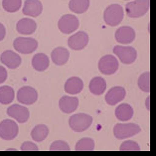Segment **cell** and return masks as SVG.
I'll return each instance as SVG.
<instances>
[{"instance_id":"28","label":"cell","mask_w":156,"mask_h":156,"mask_svg":"<svg viewBox=\"0 0 156 156\" xmlns=\"http://www.w3.org/2000/svg\"><path fill=\"white\" fill-rule=\"evenodd\" d=\"M22 0H2V7L6 12L14 13L21 8Z\"/></svg>"},{"instance_id":"4","label":"cell","mask_w":156,"mask_h":156,"mask_svg":"<svg viewBox=\"0 0 156 156\" xmlns=\"http://www.w3.org/2000/svg\"><path fill=\"white\" fill-rule=\"evenodd\" d=\"M141 128L136 123H116L113 127V135L116 139H125L136 135Z\"/></svg>"},{"instance_id":"13","label":"cell","mask_w":156,"mask_h":156,"mask_svg":"<svg viewBox=\"0 0 156 156\" xmlns=\"http://www.w3.org/2000/svg\"><path fill=\"white\" fill-rule=\"evenodd\" d=\"M0 61L3 65H5L9 69H17V68L21 65V57L19 56L16 52L11 51V50H6L4 51L0 56Z\"/></svg>"},{"instance_id":"37","label":"cell","mask_w":156,"mask_h":156,"mask_svg":"<svg viewBox=\"0 0 156 156\" xmlns=\"http://www.w3.org/2000/svg\"><path fill=\"white\" fill-rule=\"evenodd\" d=\"M125 1H128V0H125Z\"/></svg>"},{"instance_id":"36","label":"cell","mask_w":156,"mask_h":156,"mask_svg":"<svg viewBox=\"0 0 156 156\" xmlns=\"http://www.w3.org/2000/svg\"><path fill=\"white\" fill-rule=\"evenodd\" d=\"M7 150H16V149H15V148H8Z\"/></svg>"},{"instance_id":"35","label":"cell","mask_w":156,"mask_h":156,"mask_svg":"<svg viewBox=\"0 0 156 156\" xmlns=\"http://www.w3.org/2000/svg\"><path fill=\"white\" fill-rule=\"evenodd\" d=\"M149 100H150V98H149V97H148L147 98H146V108H147V110H149L150 108H149Z\"/></svg>"},{"instance_id":"32","label":"cell","mask_w":156,"mask_h":156,"mask_svg":"<svg viewBox=\"0 0 156 156\" xmlns=\"http://www.w3.org/2000/svg\"><path fill=\"white\" fill-rule=\"evenodd\" d=\"M21 150L23 151H29V150H39V147H38L35 143H33L31 141H26L22 144V146L20 148Z\"/></svg>"},{"instance_id":"19","label":"cell","mask_w":156,"mask_h":156,"mask_svg":"<svg viewBox=\"0 0 156 156\" xmlns=\"http://www.w3.org/2000/svg\"><path fill=\"white\" fill-rule=\"evenodd\" d=\"M83 89V82L79 77H71L65 83V92L69 94H78Z\"/></svg>"},{"instance_id":"31","label":"cell","mask_w":156,"mask_h":156,"mask_svg":"<svg viewBox=\"0 0 156 156\" xmlns=\"http://www.w3.org/2000/svg\"><path fill=\"white\" fill-rule=\"evenodd\" d=\"M119 149L121 151H139L140 146L138 145V143H136L133 140H127L121 144Z\"/></svg>"},{"instance_id":"15","label":"cell","mask_w":156,"mask_h":156,"mask_svg":"<svg viewBox=\"0 0 156 156\" xmlns=\"http://www.w3.org/2000/svg\"><path fill=\"white\" fill-rule=\"evenodd\" d=\"M115 40L119 44H130L135 40L134 29L129 26H122L116 30Z\"/></svg>"},{"instance_id":"23","label":"cell","mask_w":156,"mask_h":156,"mask_svg":"<svg viewBox=\"0 0 156 156\" xmlns=\"http://www.w3.org/2000/svg\"><path fill=\"white\" fill-rule=\"evenodd\" d=\"M115 116L120 121H128L133 116V108L128 104H121L115 108Z\"/></svg>"},{"instance_id":"2","label":"cell","mask_w":156,"mask_h":156,"mask_svg":"<svg viewBox=\"0 0 156 156\" xmlns=\"http://www.w3.org/2000/svg\"><path fill=\"white\" fill-rule=\"evenodd\" d=\"M123 8L119 4H110L104 12V20L108 26H117L123 20Z\"/></svg>"},{"instance_id":"9","label":"cell","mask_w":156,"mask_h":156,"mask_svg":"<svg viewBox=\"0 0 156 156\" xmlns=\"http://www.w3.org/2000/svg\"><path fill=\"white\" fill-rule=\"evenodd\" d=\"M79 19L72 14L63 15L58 21V28L64 34H71L79 28Z\"/></svg>"},{"instance_id":"29","label":"cell","mask_w":156,"mask_h":156,"mask_svg":"<svg viewBox=\"0 0 156 156\" xmlns=\"http://www.w3.org/2000/svg\"><path fill=\"white\" fill-rule=\"evenodd\" d=\"M137 85L139 89L144 93H149L150 92V73L149 72H145L142 75H140L138 78Z\"/></svg>"},{"instance_id":"18","label":"cell","mask_w":156,"mask_h":156,"mask_svg":"<svg viewBox=\"0 0 156 156\" xmlns=\"http://www.w3.org/2000/svg\"><path fill=\"white\" fill-rule=\"evenodd\" d=\"M79 106V98L77 97H62L59 101V108L65 113L74 112Z\"/></svg>"},{"instance_id":"10","label":"cell","mask_w":156,"mask_h":156,"mask_svg":"<svg viewBox=\"0 0 156 156\" xmlns=\"http://www.w3.org/2000/svg\"><path fill=\"white\" fill-rule=\"evenodd\" d=\"M17 101L19 104L24 105H31L38 100L37 90L32 87H22L17 92Z\"/></svg>"},{"instance_id":"22","label":"cell","mask_w":156,"mask_h":156,"mask_svg":"<svg viewBox=\"0 0 156 156\" xmlns=\"http://www.w3.org/2000/svg\"><path fill=\"white\" fill-rule=\"evenodd\" d=\"M106 89V83L105 80L101 77H94L93 80H90L89 90L94 96H101L105 92Z\"/></svg>"},{"instance_id":"20","label":"cell","mask_w":156,"mask_h":156,"mask_svg":"<svg viewBox=\"0 0 156 156\" xmlns=\"http://www.w3.org/2000/svg\"><path fill=\"white\" fill-rule=\"evenodd\" d=\"M69 57H70L69 51L64 47L55 48L52 51L51 54L53 63L57 65V66H63V65H65L68 62V60H69Z\"/></svg>"},{"instance_id":"25","label":"cell","mask_w":156,"mask_h":156,"mask_svg":"<svg viewBox=\"0 0 156 156\" xmlns=\"http://www.w3.org/2000/svg\"><path fill=\"white\" fill-rule=\"evenodd\" d=\"M69 8L76 14L85 13L90 8V0H70Z\"/></svg>"},{"instance_id":"30","label":"cell","mask_w":156,"mask_h":156,"mask_svg":"<svg viewBox=\"0 0 156 156\" xmlns=\"http://www.w3.org/2000/svg\"><path fill=\"white\" fill-rule=\"evenodd\" d=\"M70 149H71V147L69 146V144L66 141H64V140H56V141H54L50 145V150L52 151H59V150L68 151Z\"/></svg>"},{"instance_id":"11","label":"cell","mask_w":156,"mask_h":156,"mask_svg":"<svg viewBox=\"0 0 156 156\" xmlns=\"http://www.w3.org/2000/svg\"><path fill=\"white\" fill-rule=\"evenodd\" d=\"M7 115L17 120L19 123H25L29 119V109L21 105H12L7 108Z\"/></svg>"},{"instance_id":"3","label":"cell","mask_w":156,"mask_h":156,"mask_svg":"<svg viewBox=\"0 0 156 156\" xmlns=\"http://www.w3.org/2000/svg\"><path fill=\"white\" fill-rule=\"evenodd\" d=\"M93 123V117L87 113H76L69 119V125L75 132H83L89 129Z\"/></svg>"},{"instance_id":"17","label":"cell","mask_w":156,"mask_h":156,"mask_svg":"<svg viewBox=\"0 0 156 156\" xmlns=\"http://www.w3.org/2000/svg\"><path fill=\"white\" fill-rule=\"evenodd\" d=\"M37 29V23L31 18H22L16 24V30L22 35H31Z\"/></svg>"},{"instance_id":"1","label":"cell","mask_w":156,"mask_h":156,"mask_svg":"<svg viewBox=\"0 0 156 156\" xmlns=\"http://www.w3.org/2000/svg\"><path fill=\"white\" fill-rule=\"evenodd\" d=\"M149 0H132L125 5V13L130 18H139L149 10Z\"/></svg>"},{"instance_id":"26","label":"cell","mask_w":156,"mask_h":156,"mask_svg":"<svg viewBox=\"0 0 156 156\" xmlns=\"http://www.w3.org/2000/svg\"><path fill=\"white\" fill-rule=\"evenodd\" d=\"M14 90L13 87L9 86H2L0 87V104L2 105H9L14 100Z\"/></svg>"},{"instance_id":"7","label":"cell","mask_w":156,"mask_h":156,"mask_svg":"<svg viewBox=\"0 0 156 156\" xmlns=\"http://www.w3.org/2000/svg\"><path fill=\"white\" fill-rule=\"evenodd\" d=\"M19 132L18 124L12 119H4L0 122V137L3 140H13Z\"/></svg>"},{"instance_id":"5","label":"cell","mask_w":156,"mask_h":156,"mask_svg":"<svg viewBox=\"0 0 156 156\" xmlns=\"http://www.w3.org/2000/svg\"><path fill=\"white\" fill-rule=\"evenodd\" d=\"M113 54L117 56L120 62L125 65L133 64L137 58V52L134 48L130 46H121V45L115 46L113 47Z\"/></svg>"},{"instance_id":"24","label":"cell","mask_w":156,"mask_h":156,"mask_svg":"<svg viewBox=\"0 0 156 156\" xmlns=\"http://www.w3.org/2000/svg\"><path fill=\"white\" fill-rule=\"evenodd\" d=\"M48 134L49 127L45 124H37L31 131V137L36 142H42L47 138Z\"/></svg>"},{"instance_id":"27","label":"cell","mask_w":156,"mask_h":156,"mask_svg":"<svg viewBox=\"0 0 156 156\" xmlns=\"http://www.w3.org/2000/svg\"><path fill=\"white\" fill-rule=\"evenodd\" d=\"M96 147L94 140L90 137H85L80 139L76 144V150L77 151H92Z\"/></svg>"},{"instance_id":"6","label":"cell","mask_w":156,"mask_h":156,"mask_svg":"<svg viewBox=\"0 0 156 156\" xmlns=\"http://www.w3.org/2000/svg\"><path fill=\"white\" fill-rule=\"evenodd\" d=\"M13 47L20 54H32L38 48V42L34 38L18 37L13 42Z\"/></svg>"},{"instance_id":"12","label":"cell","mask_w":156,"mask_h":156,"mask_svg":"<svg viewBox=\"0 0 156 156\" xmlns=\"http://www.w3.org/2000/svg\"><path fill=\"white\" fill-rule=\"evenodd\" d=\"M90 38L87 33L83 31H80L75 33L74 35H72L69 39H68V45L71 49H73L75 51L83 50V48H86L89 44Z\"/></svg>"},{"instance_id":"14","label":"cell","mask_w":156,"mask_h":156,"mask_svg":"<svg viewBox=\"0 0 156 156\" xmlns=\"http://www.w3.org/2000/svg\"><path fill=\"white\" fill-rule=\"evenodd\" d=\"M126 96V90L122 87H112L105 94V102L108 105H115L122 100H124Z\"/></svg>"},{"instance_id":"33","label":"cell","mask_w":156,"mask_h":156,"mask_svg":"<svg viewBox=\"0 0 156 156\" xmlns=\"http://www.w3.org/2000/svg\"><path fill=\"white\" fill-rule=\"evenodd\" d=\"M7 71L4 67L0 66V83H3L7 80Z\"/></svg>"},{"instance_id":"21","label":"cell","mask_w":156,"mask_h":156,"mask_svg":"<svg viewBox=\"0 0 156 156\" xmlns=\"http://www.w3.org/2000/svg\"><path fill=\"white\" fill-rule=\"evenodd\" d=\"M49 65H50L49 57L44 53H38L32 58V66L34 70H36L37 72L46 71L49 68Z\"/></svg>"},{"instance_id":"16","label":"cell","mask_w":156,"mask_h":156,"mask_svg":"<svg viewBox=\"0 0 156 156\" xmlns=\"http://www.w3.org/2000/svg\"><path fill=\"white\" fill-rule=\"evenodd\" d=\"M43 11V5L40 0H26L22 12L26 16L38 17Z\"/></svg>"},{"instance_id":"8","label":"cell","mask_w":156,"mask_h":156,"mask_svg":"<svg viewBox=\"0 0 156 156\" xmlns=\"http://www.w3.org/2000/svg\"><path fill=\"white\" fill-rule=\"evenodd\" d=\"M119 61L112 55H105L101 57L98 62V70L104 75H113L119 70Z\"/></svg>"},{"instance_id":"34","label":"cell","mask_w":156,"mask_h":156,"mask_svg":"<svg viewBox=\"0 0 156 156\" xmlns=\"http://www.w3.org/2000/svg\"><path fill=\"white\" fill-rule=\"evenodd\" d=\"M6 35V29H5V26L3 25L2 23H0V42H1L3 39L5 38Z\"/></svg>"}]
</instances>
